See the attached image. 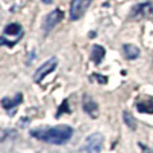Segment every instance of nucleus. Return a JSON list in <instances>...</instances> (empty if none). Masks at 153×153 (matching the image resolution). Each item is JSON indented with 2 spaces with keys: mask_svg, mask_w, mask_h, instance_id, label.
<instances>
[{
  "mask_svg": "<svg viewBox=\"0 0 153 153\" xmlns=\"http://www.w3.org/2000/svg\"><path fill=\"white\" fill-rule=\"evenodd\" d=\"M62 19H63V12H62L61 10H58V8L54 10V11H51L50 13H47L46 18H45V20H43V24H42L45 32H48L50 30H53L54 27L62 20Z\"/></svg>",
  "mask_w": 153,
  "mask_h": 153,
  "instance_id": "423d86ee",
  "label": "nucleus"
},
{
  "mask_svg": "<svg viewBox=\"0 0 153 153\" xmlns=\"http://www.w3.org/2000/svg\"><path fill=\"white\" fill-rule=\"evenodd\" d=\"M124 120H125L126 125L130 128V129H136V120L132 114L128 113V111H124Z\"/></svg>",
  "mask_w": 153,
  "mask_h": 153,
  "instance_id": "ddd939ff",
  "label": "nucleus"
},
{
  "mask_svg": "<svg viewBox=\"0 0 153 153\" xmlns=\"http://www.w3.org/2000/svg\"><path fill=\"white\" fill-rule=\"evenodd\" d=\"M153 12V7L151 3H143V4H137L132 11L133 16H148L149 13Z\"/></svg>",
  "mask_w": 153,
  "mask_h": 153,
  "instance_id": "6e6552de",
  "label": "nucleus"
},
{
  "mask_svg": "<svg viewBox=\"0 0 153 153\" xmlns=\"http://www.w3.org/2000/svg\"><path fill=\"white\" fill-rule=\"evenodd\" d=\"M124 54L128 59H136L140 55V48L134 45H124Z\"/></svg>",
  "mask_w": 153,
  "mask_h": 153,
  "instance_id": "9b49d317",
  "label": "nucleus"
},
{
  "mask_svg": "<svg viewBox=\"0 0 153 153\" xmlns=\"http://www.w3.org/2000/svg\"><path fill=\"white\" fill-rule=\"evenodd\" d=\"M22 100H23V95L19 93V94H16V97L13 98V100H8V98H3L1 101V105L4 109H7V110H11L12 108H15V106H18L19 103L22 102Z\"/></svg>",
  "mask_w": 153,
  "mask_h": 153,
  "instance_id": "1a4fd4ad",
  "label": "nucleus"
},
{
  "mask_svg": "<svg viewBox=\"0 0 153 153\" xmlns=\"http://www.w3.org/2000/svg\"><path fill=\"white\" fill-rule=\"evenodd\" d=\"M83 110L89 114L90 117H97L98 114V106H97V102L91 100L89 95H85L83 97Z\"/></svg>",
  "mask_w": 153,
  "mask_h": 153,
  "instance_id": "0eeeda50",
  "label": "nucleus"
},
{
  "mask_svg": "<svg viewBox=\"0 0 153 153\" xmlns=\"http://www.w3.org/2000/svg\"><path fill=\"white\" fill-rule=\"evenodd\" d=\"M23 35V28H22L20 24L18 23H11L3 31V35L0 38V43L3 46H8V47H12L15 43L19 42V39Z\"/></svg>",
  "mask_w": 153,
  "mask_h": 153,
  "instance_id": "f03ea898",
  "label": "nucleus"
},
{
  "mask_svg": "<svg viewBox=\"0 0 153 153\" xmlns=\"http://www.w3.org/2000/svg\"><path fill=\"white\" fill-rule=\"evenodd\" d=\"M103 137L100 133H93L85 140L81 148V153H101L102 151Z\"/></svg>",
  "mask_w": 153,
  "mask_h": 153,
  "instance_id": "7ed1b4c3",
  "label": "nucleus"
},
{
  "mask_svg": "<svg viewBox=\"0 0 153 153\" xmlns=\"http://www.w3.org/2000/svg\"><path fill=\"white\" fill-rule=\"evenodd\" d=\"M56 65H58V61H56V58H50L48 61H46L45 63H43L42 66L38 67V70L35 71L34 81L35 82H42L43 79L46 78V75H48L54 69H55Z\"/></svg>",
  "mask_w": 153,
  "mask_h": 153,
  "instance_id": "39448f33",
  "label": "nucleus"
},
{
  "mask_svg": "<svg viewBox=\"0 0 153 153\" xmlns=\"http://www.w3.org/2000/svg\"><path fill=\"white\" fill-rule=\"evenodd\" d=\"M30 134L34 138L53 145H63L71 138L73 128L69 125H58L54 128H38L32 129Z\"/></svg>",
  "mask_w": 153,
  "mask_h": 153,
  "instance_id": "f257e3e1",
  "label": "nucleus"
},
{
  "mask_svg": "<svg viewBox=\"0 0 153 153\" xmlns=\"http://www.w3.org/2000/svg\"><path fill=\"white\" fill-rule=\"evenodd\" d=\"M105 56V48L102 46H94L91 51V59L95 65H100Z\"/></svg>",
  "mask_w": 153,
  "mask_h": 153,
  "instance_id": "9d476101",
  "label": "nucleus"
},
{
  "mask_svg": "<svg viewBox=\"0 0 153 153\" xmlns=\"http://www.w3.org/2000/svg\"><path fill=\"white\" fill-rule=\"evenodd\" d=\"M42 1H43V3H46V4H50V3L53 1V0H42Z\"/></svg>",
  "mask_w": 153,
  "mask_h": 153,
  "instance_id": "4468645a",
  "label": "nucleus"
},
{
  "mask_svg": "<svg viewBox=\"0 0 153 153\" xmlns=\"http://www.w3.org/2000/svg\"><path fill=\"white\" fill-rule=\"evenodd\" d=\"M152 100L146 101V102H138L137 103V109L141 111V113H146V114H151L153 113V105L151 106L149 105V102H151Z\"/></svg>",
  "mask_w": 153,
  "mask_h": 153,
  "instance_id": "f8f14e48",
  "label": "nucleus"
},
{
  "mask_svg": "<svg viewBox=\"0 0 153 153\" xmlns=\"http://www.w3.org/2000/svg\"><path fill=\"white\" fill-rule=\"evenodd\" d=\"M91 0H73L70 5V19L78 20L85 15L86 10L89 8Z\"/></svg>",
  "mask_w": 153,
  "mask_h": 153,
  "instance_id": "20e7f679",
  "label": "nucleus"
}]
</instances>
